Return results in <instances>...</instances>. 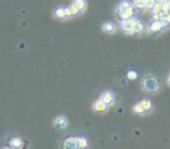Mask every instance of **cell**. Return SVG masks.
<instances>
[{"instance_id":"obj_4","label":"cell","mask_w":170,"mask_h":149,"mask_svg":"<svg viewBox=\"0 0 170 149\" xmlns=\"http://www.w3.org/2000/svg\"><path fill=\"white\" fill-rule=\"evenodd\" d=\"M145 88L148 90V91H154V90H156L158 88V83L156 79H154V77H148L147 80L145 81Z\"/></svg>"},{"instance_id":"obj_23","label":"cell","mask_w":170,"mask_h":149,"mask_svg":"<svg viewBox=\"0 0 170 149\" xmlns=\"http://www.w3.org/2000/svg\"><path fill=\"white\" fill-rule=\"evenodd\" d=\"M127 77H129V80H135L138 77V74L137 72H134V71H130L127 73Z\"/></svg>"},{"instance_id":"obj_2","label":"cell","mask_w":170,"mask_h":149,"mask_svg":"<svg viewBox=\"0 0 170 149\" xmlns=\"http://www.w3.org/2000/svg\"><path fill=\"white\" fill-rule=\"evenodd\" d=\"M119 28L125 34H133V20H123L119 24Z\"/></svg>"},{"instance_id":"obj_12","label":"cell","mask_w":170,"mask_h":149,"mask_svg":"<svg viewBox=\"0 0 170 149\" xmlns=\"http://www.w3.org/2000/svg\"><path fill=\"white\" fill-rule=\"evenodd\" d=\"M53 15L56 16L57 19H67L66 17V8L65 7H58L57 9H54V12H53Z\"/></svg>"},{"instance_id":"obj_21","label":"cell","mask_w":170,"mask_h":149,"mask_svg":"<svg viewBox=\"0 0 170 149\" xmlns=\"http://www.w3.org/2000/svg\"><path fill=\"white\" fill-rule=\"evenodd\" d=\"M145 4H146V0H134V6L139 9H142L145 8Z\"/></svg>"},{"instance_id":"obj_3","label":"cell","mask_w":170,"mask_h":149,"mask_svg":"<svg viewBox=\"0 0 170 149\" xmlns=\"http://www.w3.org/2000/svg\"><path fill=\"white\" fill-rule=\"evenodd\" d=\"M118 16H119V20H130L134 14V7L133 6H130L129 8H126L124 11H120V12H117Z\"/></svg>"},{"instance_id":"obj_18","label":"cell","mask_w":170,"mask_h":149,"mask_svg":"<svg viewBox=\"0 0 170 149\" xmlns=\"http://www.w3.org/2000/svg\"><path fill=\"white\" fill-rule=\"evenodd\" d=\"M78 145H79V148H87L88 147V141L85 137H78Z\"/></svg>"},{"instance_id":"obj_25","label":"cell","mask_w":170,"mask_h":149,"mask_svg":"<svg viewBox=\"0 0 170 149\" xmlns=\"http://www.w3.org/2000/svg\"><path fill=\"white\" fill-rule=\"evenodd\" d=\"M162 11H163V12H170V4L163 2V7H162Z\"/></svg>"},{"instance_id":"obj_17","label":"cell","mask_w":170,"mask_h":149,"mask_svg":"<svg viewBox=\"0 0 170 149\" xmlns=\"http://www.w3.org/2000/svg\"><path fill=\"white\" fill-rule=\"evenodd\" d=\"M130 6H132L130 1H127V0H124V1H121L120 4H119V6H118V12H120V11H124V9H126V8H129Z\"/></svg>"},{"instance_id":"obj_11","label":"cell","mask_w":170,"mask_h":149,"mask_svg":"<svg viewBox=\"0 0 170 149\" xmlns=\"http://www.w3.org/2000/svg\"><path fill=\"white\" fill-rule=\"evenodd\" d=\"M102 30L105 32V34H113L116 31V26L112 23V22H105L103 26H102Z\"/></svg>"},{"instance_id":"obj_20","label":"cell","mask_w":170,"mask_h":149,"mask_svg":"<svg viewBox=\"0 0 170 149\" xmlns=\"http://www.w3.org/2000/svg\"><path fill=\"white\" fill-rule=\"evenodd\" d=\"M140 103H141V105L144 106V108H145V110H149L150 108H152V102H150L148 98H145V100H142Z\"/></svg>"},{"instance_id":"obj_19","label":"cell","mask_w":170,"mask_h":149,"mask_svg":"<svg viewBox=\"0 0 170 149\" xmlns=\"http://www.w3.org/2000/svg\"><path fill=\"white\" fill-rule=\"evenodd\" d=\"M161 16H162V21H164L166 23L170 24V13L169 12H161Z\"/></svg>"},{"instance_id":"obj_26","label":"cell","mask_w":170,"mask_h":149,"mask_svg":"<svg viewBox=\"0 0 170 149\" xmlns=\"http://www.w3.org/2000/svg\"><path fill=\"white\" fill-rule=\"evenodd\" d=\"M164 0H155V2H163Z\"/></svg>"},{"instance_id":"obj_13","label":"cell","mask_w":170,"mask_h":149,"mask_svg":"<svg viewBox=\"0 0 170 149\" xmlns=\"http://www.w3.org/2000/svg\"><path fill=\"white\" fill-rule=\"evenodd\" d=\"M73 5L79 9V12H83L87 7V4H86V0H73Z\"/></svg>"},{"instance_id":"obj_28","label":"cell","mask_w":170,"mask_h":149,"mask_svg":"<svg viewBox=\"0 0 170 149\" xmlns=\"http://www.w3.org/2000/svg\"><path fill=\"white\" fill-rule=\"evenodd\" d=\"M168 83L170 85V77H169V79H168Z\"/></svg>"},{"instance_id":"obj_6","label":"cell","mask_w":170,"mask_h":149,"mask_svg":"<svg viewBox=\"0 0 170 149\" xmlns=\"http://www.w3.org/2000/svg\"><path fill=\"white\" fill-rule=\"evenodd\" d=\"M53 126L58 129L65 128V127L67 126V119H66V117H63V116H61V117L56 118V120L53 123Z\"/></svg>"},{"instance_id":"obj_1","label":"cell","mask_w":170,"mask_h":149,"mask_svg":"<svg viewBox=\"0 0 170 149\" xmlns=\"http://www.w3.org/2000/svg\"><path fill=\"white\" fill-rule=\"evenodd\" d=\"M167 27H169V24L166 23L164 21H162V20L153 21L152 24L149 26V29H148V30H149L150 34L155 35V34H160V32H161L164 28H167Z\"/></svg>"},{"instance_id":"obj_5","label":"cell","mask_w":170,"mask_h":149,"mask_svg":"<svg viewBox=\"0 0 170 149\" xmlns=\"http://www.w3.org/2000/svg\"><path fill=\"white\" fill-rule=\"evenodd\" d=\"M103 103H105L106 105H110L112 104L113 101H115V95H113V93H111V91H105V93H103L101 95V98H100Z\"/></svg>"},{"instance_id":"obj_24","label":"cell","mask_w":170,"mask_h":149,"mask_svg":"<svg viewBox=\"0 0 170 149\" xmlns=\"http://www.w3.org/2000/svg\"><path fill=\"white\" fill-rule=\"evenodd\" d=\"M158 20H162L161 13H156V14H153V16H152V21H158Z\"/></svg>"},{"instance_id":"obj_10","label":"cell","mask_w":170,"mask_h":149,"mask_svg":"<svg viewBox=\"0 0 170 149\" xmlns=\"http://www.w3.org/2000/svg\"><path fill=\"white\" fill-rule=\"evenodd\" d=\"M94 110L96 111V112H104L105 110H106V108H108V105L105 104V103H103V102L101 101V100H98V101H96L95 103H94Z\"/></svg>"},{"instance_id":"obj_22","label":"cell","mask_w":170,"mask_h":149,"mask_svg":"<svg viewBox=\"0 0 170 149\" xmlns=\"http://www.w3.org/2000/svg\"><path fill=\"white\" fill-rule=\"evenodd\" d=\"M155 4H156V2H155V0H146L145 8H146V9H148V11H150Z\"/></svg>"},{"instance_id":"obj_9","label":"cell","mask_w":170,"mask_h":149,"mask_svg":"<svg viewBox=\"0 0 170 149\" xmlns=\"http://www.w3.org/2000/svg\"><path fill=\"white\" fill-rule=\"evenodd\" d=\"M80 14V12H79V9H78L74 5H71V6H68V7H66V17L68 19V17H73V16H77Z\"/></svg>"},{"instance_id":"obj_15","label":"cell","mask_w":170,"mask_h":149,"mask_svg":"<svg viewBox=\"0 0 170 149\" xmlns=\"http://www.w3.org/2000/svg\"><path fill=\"white\" fill-rule=\"evenodd\" d=\"M162 7H163V2H156V4L153 6V8L150 9V11H152V14L161 13L162 12Z\"/></svg>"},{"instance_id":"obj_7","label":"cell","mask_w":170,"mask_h":149,"mask_svg":"<svg viewBox=\"0 0 170 149\" xmlns=\"http://www.w3.org/2000/svg\"><path fill=\"white\" fill-rule=\"evenodd\" d=\"M65 148L68 149H74V148H79V145H78V137H69L67 139L64 143Z\"/></svg>"},{"instance_id":"obj_14","label":"cell","mask_w":170,"mask_h":149,"mask_svg":"<svg viewBox=\"0 0 170 149\" xmlns=\"http://www.w3.org/2000/svg\"><path fill=\"white\" fill-rule=\"evenodd\" d=\"M11 147L12 148H21L22 147V140L20 137H13L11 140Z\"/></svg>"},{"instance_id":"obj_8","label":"cell","mask_w":170,"mask_h":149,"mask_svg":"<svg viewBox=\"0 0 170 149\" xmlns=\"http://www.w3.org/2000/svg\"><path fill=\"white\" fill-rule=\"evenodd\" d=\"M145 30V24L140 20H133V34H141Z\"/></svg>"},{"instance_id":"obj_27","label":"cell","mask_w":170,"mask_h":149,"mask_svg":"<svg viewBox=\"0 0 170 149\" xmlns=\"http://www.w3.org/2000/svg\"><path fill=\"white\" fill-rule=\"evenodd\" d=\"M163 2H167V4H170V0H164Z\"/></svg>"},{"instance_id":"obj_16","label":"cell","mask_w":170,"mask_h":149,"mask_svg":"<svg viewBox=\"0 0 170 149\" xmlns=\"http://www.w3.org/2000/svg\"><path fill=\"white\" fill-rule=\"evenodd\" d=\"M133 111L137 113V114H142V113L145 112L146 110H145V108H144V106L141 105V103H138V104H135L133 106Z\"/></svg>"}]
</instances>
